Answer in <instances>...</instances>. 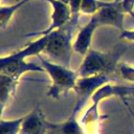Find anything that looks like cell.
Returning <instances> with one entry per match:
<instances>
[{
	"label": "cell",
	"mask_w": 134,
	"mask_h": 134,
	"mask_svg": "<svg viewBox=\"0 0 134 134\" xmlns=\"http://www.w3.org/2000/svg\"><path fill=\"white\" fill-rule=\"evenodd\" d=\"M119 38L129 42H134V29H124L120 31Z\"/></svg>",
	"instance_id": "18"
},
{
	"label": "cell",
	"mask_w": 134,
	"mask_h": 134,
	"mask_svg": "<svg viewBox=\"0 0 134 134\" xmlns=\"http://www.w3.org/2000/svg\"><path fill=\"white\" fill-rule=\"evenodd\" d=\"M79 114L80 112L72 109L67 119L62 122L54 124L47 120V134H85L79 120Z\"/></svg>",
	"instance_id": "11"
},
{
	"label": "cell",
	"mask_w": 134,
	"mask_h": 134,
	"mask_svg": "<svg viewBox=\"0 0 134 134\" xmlns=\"http://www.w3.org/2000/svg\"><path fill=\"white\" fill-rule=\"evenodd\" d=\"M37 58L40 60L45 72L51 80V85L47 91L48 97L58 99L62 94H65L68 91L74 89L79 79L76 70L74 71L71 68H67L63 65L53 63L42 57V54H38Z\"/></svg>",
	"instance_id": "2"
},
{
	"label": "cell",
	"mask_w": 134,
	"mask_h": 134,
	"mask_svg": "<svg viewBox=\"0 0 134 134\" xmlns=\"http://www.w3.org/2000/svg\"><path fill=\"white\" fill-rule=\"evenodd\" d=\"M121 7L126 15L134 18V0H121Z\"/></svg>",
	"instance_id": "17"
},
{
	"label": "cell",
	"mask_w": 134,
	"mask_h": 134,
	"mask_svg": "<svg viewBox=\"0 0 134 134\" xmlns=\"http://www.w3.org/2000/svg\"><path fill=\"white\" fill-rule=\"evenodd\" d=\"M117 70L124 81L131 84V86H134V67L133 66L128 65L126 63H120L117 65Z\"/></svg>",
	"instance_id": "16"
},
{
	"label": "cell",
	"mask_w": 134,
	"mask_h": 134,
	"mask_svg": "<svg viewBox=\"0 0 134 134\" xmlns=\"http://www.w3.org/2000/svg\"><path fill=\"white\" fill-rule=\"evenodd\" d=\"M29 1H31V0H19V1H17V3L12 4V5H6V6L1 5L0 6V27L2 29L5 28L8 25L9 21L12 20L14 14L20 7L27 4Z\"/></svg>",
	"instance_id": "13"
},
{
	"label": "cell",
	"mask_w": 134,
	"mask_h": 134,
	"mask_svg": "<svg viewBox=\"0 0 134 134\" xmlns=\"http://www.w3.org/2000/svg\"><path fill=\"white\" fill-rule=\"evenodd\" d=\"M99 26L96 16H91L89 21L82 26L75 37V40L73 42V49L75 52L80 53L81 55H85L90 49H91V42L92 37L95 31V29Z\"/></svg>",
	"instance_id": "9"
},
{
	"label": "cell",
	"mask_w": 134,
	"mask_h": 134,
	"mask_svg": "<svg viewBox=\"0 0 134 134\" xmlns=\"http://www.w3.org/2000/svg\"><path fill=\"white\" fill-rule=\"evenodd\" d=\"M121 100H122V103H124L125 107L127 108V110L129 111V113H130V114L132 115V117L134 118V111H133V109H132V108H131V107L129 106V104H128V102H127V100L125 99V97H124V98H121Z\"/></svg>",
	"instance_id": "19"
},
{
	"label": "cell",
	"mask_w": 134,
	"mask_h": 134,
	"mask_svg": "<svg viewBox=\"0 0 134 134\" xmlns=\"http://www.w3.org/2000/svg\"><path fill=\"white\" fill-rule=\"evenodd\" d=\"M125 13L121 7V0H113L110 2H105L102 8L95 14L98 24L113 26L120 31L125 29L124 19Z\"/></svg>",
	"instance_id": "7"
},
{
	"label": "cell",
	"mask_w": 134,
	"mask_h": 134,
	"mask_svg": "<svg viewBox=\"0 0 134 134\" xmlns=\"http://www.w3.org/2000/svg\"><path fill=\"white\" fill-rule=\"evenodd\" d=\"M20 83L19 79L0 74V109H1V116L3 110L12 96L15 94L17 87Z\"/></svg>",
	"instance_id": "12"
},
{
	"label": "cell",
	"mask_w": 134,
	"mask_h": 134,
	"mask_svg": "<svg viewBox=\"0 0 134 134\" xmlns=\"http://www.w3.org/2000/svg\"><path fill=\"white\" fill-rule=\"evenodd\" d=\"M117 58L118 55L114 53H106L91 48L84 55L76 72L80 77L97 74H111L113 70L117 68Z\"/></svg>",
	"instance_id": "3"
},
{
	"label": "cell",
	"mask_w": 134,
	"mask_h": 134,
	"mask_svg": "<svg viewBox=\"0 0 134 134\" xmlns=\"http://www.w3.org/2000/svg\"><path fill=\"white\" fill-rule=\"evenodd\" d=\"M47 1L51 7H52V14H51V23L43 30L32 31L27 35H25V38H34V37H42L47 36L51 34L52 31L63 27L66 25L72 18L71 9L68 4L61 0H44Z\"/></svg>",
	"instance_id": "4"
},
{
	"label": "cell",
	"mask_w": 134,
	"mask_h": 134,
	"mask_svg": "<svg viewBox=\"0 0 134 134\" xmlns=\"http://www.w3.org/2000/svg\"><path fill=\"white\" fill-rule=\"evenodd\" d=\"M79 24L80 17H72L66 25L47 35V43L43 52L48 55L49 61L71 68V57L74 51L72 39Z\"/></svg>",
	"instance_id": "1"
},
{
	"label": "cell",
	"mask_w": 134,
	"mask_h": 134,
	"mask_svg": "<svg viewBox=\"0 0 134 134\" xmlns=\"http://www.w3.org/2000/svg\"><path fill=\"white\" fill-rule=\"evenodd\" d=\"M20 134H47V120L39 105H36L28 114L23 116Z\"/></svg>",
	"instance_id": "10"
},
{
	"label": "cell",
	"mask_w": 134,
	"mask_h": 134,
	"mask_svg": "<svg viewBox=\"0 0 134 134\" xmlns=\"http://www.w3.org/2000/svg\"><path fill=\"white\" fill-rule=\"evenodd\" d=\"M105 1L100 0H82L80 13L85 16H94L102 8Z\"/></svg>",
	"instance_id": "15"
},
{
	"label": "cell",
	"mask_w": 134,
	"mask_h": 134,
	"mask_svg": "<svg viewBox=\"0 0 134 134\" xmlns=\"http://www.w3.org/2000/svg\"><path fill=\"white\" fill-rule=\"evenodd\" d=\"M114 81L115 80L111 74H97L83 77L79 76L73 91L75 92L76 96H87L91 98L93 93L98 88L108 83H113Z\"/></svg>",
	"instance_id": "8"
},
{
	"label": "cell",
	"mask_w": 134,
	"mask_h": 134,
	"mask_svg": "<svg viewBox=\"0 0 134 134\" xmlns=\"http://www.w3.org/2000/svg\"><path fill=\"white\" fill-rule=\"evenodd\" d=\"M26 72H45L42 65L26 62L12 57L10 54L3 55L0 59V74L19 79Z\"/></svg>",
	"instance_id": "5"
},
{
	"label": "cell",
	"mask_w": 134,
	"mask_h": 134,
	"mask_svg": "<svg viewBox=\"0 0 134 134\" xmlns=\"http://www.w3.org/2000/svg\"><path fill=\"white\" fill-rule=\"evenodd\" d=\"M17 1H19V0H17Z\"/></svg>",
	"instance_id": "20"
},
{
	"label": "cell",
	"mask_w": 134,
	"mask_h": 134,
	"mask_svg": "<svg viewBox=\"0 0 134 134\" xmlns=\"http://www.w3.org/2000/svg\"><path fill=\"white\" fill-rule=\"evenodd\" d=\"M23 122V116L16 119L0 118V134H20Z\"/></svg>",
	"instance_id": "14"
},
{
	"label": "cell",
	"mask_w": 134,
	"mask_h": 134,
	"mask_svg": "<svg viewBox=\"0 0 134 134\" xmlns=\"http://www.w3.org/2000/svg\"><path fill=\"white\" fill-rule=\"evenodd\" d=\"M91 104L84 111L83 115L79 118L80 124L85 132V134H102V126L104 120H106L109 115L100 114L98 106L100 104L99 99L90 98Z\"/></svg>",
	"instance_id": "6"
}]
</instances>
